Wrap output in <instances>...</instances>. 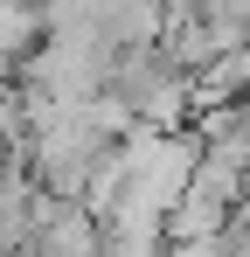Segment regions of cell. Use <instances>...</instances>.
<instances>
[{"label": "cell", "instance_id": "1", "mask_svg": "<svg viewBox=\"0 0 250 257\" xmlns=\"http://www.w3.org/2000/svg\"><path fill=\"white\" fill-rule=\"evenodd\" d=\"M97 250H104V222L83 202H70V195H42L35 236H28L21 257H97Z\"/></svg>", "mask_w": 250, "mask_h": 257}, {"label": "cell", "instance_id": "2", "mask_svg": "<svg viewBox=\"0 0 250 257\" xmlns=\"http://www.w3.org/2000/svg\"><path fill=\"white\" fill-rule=\"evenodd\" d=\"M236 229V202L208 195V188H188L174 209H167V243H215Z\"/></svg>", "mask_w": 250, "mask_h": 257}]
</instances>
